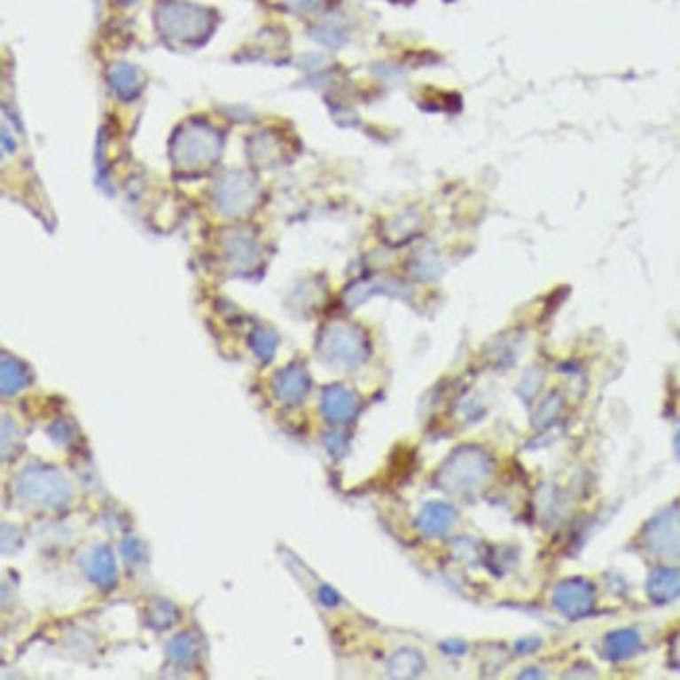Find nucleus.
Masks as SVG:
<instances>
[{
  "label": "nucleus",
  "instance_id": "f03ea898",
  "mask_svg": "<svg viewBox=\"0 0 680 680\" xmlns=\"http://www.w3.org/2000/svg\"><path fill=\"white\" fill-rule=\"evenodd\" d=\"M649 590L658 601H670L680 592V575L678 572H658L651 578Z\"/></svg>",
  "mask_w": 680,
  "mask_h": 680
},
{
  "label": "nucleus",
  "instance_id": "f257e3e1",
  "mask_svg": "<svg viewBox=\"0 0 680 680\" xmlns=\"http://www.w3.org/2000/svg\"><path fill=\"white\" fill-rule=\"evenodd\" d=\"M651 540L655 543V549L666 551L664 555H678L680 551V515L670 513L666 517H660L655 521L653 532H651Z\"/></svg>",
  "mask_w": 680,
  "mask_h": 680
},
{
  "label": "nucleus",
  "instance_id": "7ed1b4c3",
  "mask_svg": "<svg viewBox=\"0 0 680 680\" xmlns=\"http://www.w3.org/2000/svg\"><path fill=\"white\" fill-rule=\"evenodd\" d=\"M638 638L635 632H618L609 638V651H612L614 658H621V655H630L637 649Z\"/></svg>",
  "mask_w": 680,
  "mask_h": 680
}]
</instances>
